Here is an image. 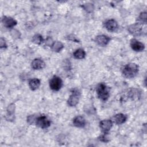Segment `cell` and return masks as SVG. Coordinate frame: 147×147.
<instances>
[{"mask_svg":"<svg viewBox=\"0 0 147 147\" xmlns=\"http://www.w3.org/2000/svg\"><path fill=\"white\" fill-rule=\"evenodd\" d=\"M2 22L3 26L7 28H11L16 25L17 23L16 20L7 16L3 17V18H2Z\"/></svg>","mask_w":147,"mask_h":147,"instance_id":"9c48e42d","label":"cell"},{"mask_svg":"<svg viewBox=\"0 0 147 147\" xmlns=\"http://www.w3.org/2000/svg\"><path fill=\"white\" fill-rule=\"evenodd\" d=\"M36 124L41 129H46L51 125V121L46 116L41 115L36 119Z\"/></svg>","mask_w":147,"mask_h":147,"instance_id":"5b68a950","label":"cell"},{"mask_svg":"<svg viewBox=\"0 0 147 147\" xmlns=\"http://www.w3.org/2000/svg\"><path fill=\"white\" fill-rule=\"evenodd\" d=\"M99 126L104 133H107L113 126V122L109 119H105L100 122Z\"/></svg>","mask_w":147,"mask_h":147,"instance_id":"8fae6325","label":"cell"},{"mask_svg":"<svg viewBox=\"0 0 147 147\" xmlns=\"http://www.w3.org/2000/svg\"><path fill=\"white\" fill-rule=\"evenodd\" d=\"M6 47H7V45L6 44L5 39H3V38H1V48H6Z\"/></svg>","mask_w":147,"mask_h":147,"instance_id":"44dd1931","label":"cell"},{"mask_svg":"<svg viewBox=\"0 0 147 147\" xmlns=\"http://www.w3.org/2000/svg\"><path fill=\"white\" fill-rule=\"evenodd\" d=\"M127 96L129 98L131 99L132 100L138 99L140 97V93L138 91V90L135 88H131L129 90Z\"/></svg>","mask_w":147,"mask_h":147,"instance_id":"2e32d148","label":"cell"},{"mask_svg":"<svg viewBox=\"0 0 147 147\" xmlns=\"http://www.w3.org/2000/svg\"><path fill=\"white\" fill-rule=\"evenodd\" d=\"M32 41L36 44H41L43 41L42 36L40 34H36L33 37Z\"/></svg>","mask_w":147,"mask_h":147,"instance_id":"d6986e66","label":"cell"},{"mask_svg":"<svg viewBox=\"0 0 147 147\" xmlns=\"http://www.w3.org/2000/svg\"><path fill=\"white\" fill-rule=\"evenodd\" d=\"M73 124L77 127H83L86 125V121L82 116H77L73 119Z\"/></svg>","mask_w":147,"mask_h":147,"instance_id":"4fadbf2b","label":"cell"},{"mask_svg":"<svg viewBox=\"0 0 147 147\" xmlns=\"http://www.w3.org/2000/svg\"><path fill=\"white\" fill-rule=\"evenodd\" d=\"M31 66L34 69L38 70L44 68L45 66V64L42 60L40 59H35L32 61Z\"/></svg>","mask_w":147,"mask_h":147,"instance_id":"7c38bea8","label":"cell"},{"mask_svg":"<svg viewBox=\"0 0 147 147\" xmlns=\"http://www.w3.org/2000/svg\"><path fill=\"white\" fill-rule=\"evenodd\" d=\"M79 95L80 92H78V91H74V92H72V95H71L69 98L68 99V105L70 106H76L78 103Z\"/></svg>","mask_w":147,"mask_h":147,"instance_id":"ba28073f","label":"cell"},{"mask_svg":"<svg viewBox=\"0 0 147 147\" xmlns=\"http://www.w3.org/2000/svg\"><path fill=\"white\" fill-rule=\"evenodd\" d=\"M139 71V67L135 63L126 64L122 69V74L126 78H133L135 77Z\"/></svg>","mask_w":147,"mask_h":147,"instance_id":"6da1fadb","label":"cell"},{"mask_svg":"<svg viewBox=\"0 0 147 147\" xmlns=\"http://www.w3.org/2000/svg\"><path fill=\"white\" fill-rule=\"evenodd\" d=\"M105 27L110 32H115L118 28V25L115 20L110 19L105 22Z\"/></svg>","mask_w":147,"mask_h":147,"instance_id":"30bf717a","label":"cell"},{"mask_svg":"<svg viewBox=\"0 0 147 147\" xmlns=\"http://www.w3.org/2000/svg\"><path fill=\"white\" fill-rule=\"evenodd\" d=\"M63 86V81L61 78L54 76L49 82V87L53 91H59Z\"/></svg>","mask_w":147,"mask_h":147,"instance_id":"277c9868","label":"cell"},{"mask_svg":"<svg viewBox=\"0 0 147 147\" xmlns=\"http://www.w3.org/2000/svg\"><path fill=\"white\" fill-rule=\"evenodd\" d=\"M139 21H140V23L146 24V12H142L139 16Z\"/></svg>","mask_w":147,"mask_h":147,"instance_id":"ffe728a7","label":"cell"},{"mask_svg":"<svg viewBox=\"0 0 147 147\" xmlns=\"http://www.w3.org/2000/svg\"><path fill=\"white\" fill-rule=\"evenodd\" d=\"M110 40L111 38L109 36L104 34L98 35L95 38V41L96 44L102 47H105L107 45L110 41Z\"/></svg>","mask_w":147,"mask_h":147,"instance_id":"52a82bcc","label":"cell"},{"mask_svg":"<svg viewBox=\"0 0 147 147\" xmlns=\"http://www.w3.org/2000/svg\"><path fill=\"white\" fill-rule=\"evenodd\" d=\"M128 30L132 35L135 36H141L144 33H146L145 29H143L142 24L140 22L131 25L128 28Z\"/></svg>","mask_w":147,"mask_h":147,"instance_id":"3957f363","label":"cell"},{"mask_svg":"<svg viewBox=\"0 0 147 147\" xmlns=\"http://www.w3.org/2000/svg\"><path fill=\"white\" fill-rule=\"evenodd\" d=\"M96 94L98 98L102 101H106L110 96L109 90L104 83H100L98 85Z\"/></svg>","mask_w":147,"mask_h":147,"instance_id":"7a4b0ae2","label":"cell"},{"mask_svg":"<svg viewBox=\"0 0 147 147\" xmlns=\"http://www.w3.org/2000/svg\"><path fill=\"white\" fill-rule=\"evenodd\" d=\"M73 55L75 59H84L86 56V52L85 51L82 49L79 48L76 49L73 53Z\"/></svg>","mask_w":147,"mask_h":147,"instance_id":"e0dca14e","label":"cell"},{"mask_svg":"<svg viewBox=\"0 0 147 147\" xmlns=\"http://www.w3.org/2000/svg\"><path fill=\"white\" fill-rule=\"evenodd\" d=\"M130 45L132 49L136 52H141L145 49L144 44L136 38H132L130 40Z\"/></svg>","mask_w":147,"mask_h":147,"instance_id":"8992f818","label":"cell"},{"mask_svg":"<svg viewBox=\"0 0 147 147\" xmlns=\"http://www.w3.org/2000/svg\"><path fill=\"white\" fill-rule=\"evenodd\" d=\"M114 122L117 125H121L127 119V116L122 113H118L115 115L113 118Z\"/></svg>","mask_w":147,"mask_h":147,"instance_id":"5bb4252c","label":"cell"},{"mask_svg":"<svg viewBox=\"0 0 147 147\" xmlns=\"http://www.w3.org/2000/svg\"><path fill=\"white\" fill-rule=\"evenodd\" d=\"M40 81L39 79L37 78L32 79L30 80L29 82V86L30 88L33 91L37 90L40 87Z\"/></svg>","mask_w":147,"mask_h":147,"instance_id":"9a60e30c","label":"cell"},{"mask_svg":"<svg viewBox=\"0 0 147 147\" xmlns=\"http://www.w3.org/2000/svg\"><path fill=\"white\" fill-rule=\"evenodd\" d=\"M52 48L55 52H59L63 48V45L60 41H56L52 45Z\"/></svg>","mask_w":147,"mask_h":147,"instance_id":"ac0fdd59","label":"cell"}]
</instances>
